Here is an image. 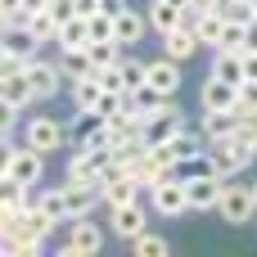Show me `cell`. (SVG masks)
I'll list each match as a JSON object with an SVG mask.
<instances>
[{
    "label": "cell",
    "mask_w": 257,
    "mask_h": 257,
    "mask_svg": "<svg viewBox=\"0 0 257 257\" xmlns=\"http://www.w3.org/2000/svg\"><path fill=\"white\" fill-rule=\"evenodd\" d=\"M36 208H45L59 226H68V221L90 217L95 208H104V185H86V181H68L63 176V185L36 190Z\"/></svg>",
    "instance_id": "6da1fadb"
},
{
    "label": "cell",
    "mask_w": 257,
    "mask_h": 257,
    "mask_svg": "<svg viewBox=\"0 0 257 257\" xmlns=\"http://www.w3.org/2000/svg\"><path fill=\"white\" fill-rule=\"evenodd\" d=\"M104 244H108L104 226H99V221H90V217H77V221H68V226L59 230L54 253H59V257H95Z\"/></svg>",
    "instance_id": "7a4b0ae2"
},
{
    "label": "cell",
    "mask_w": 257,
    "mask_h": 257,
    "mask_svg": "<svg viewBox=\"0 0 257 257\" xmlns=\"http://www.w3.org/2000/svg\"><path fill=\"white\" fill-rule=\"evenodd\" d=\"M68 122H59L54 113H32V117H23V145L27 149H41L45 158L50 154H59L63 145H68Z\"/></svg>",
    "instance_id": "3957f363"
},
{
    "label": "cell",
    "mask_w": 257,
    "mask_h": 257,
    "mask_svg": "<svg viewBox=\"0 0 257 257\" xmlns=\"http://www.w3.org/2000/svg\"><path fill=\"white\" fill-rule=\"evenodd\" d=\"M113 163H117L113 145H104V149H72L63 176H68V181H86V185H104V181L113 176Z\"/></svg>",
    "instance_id": "277c9868"
},
{
    "label": "cell",
    "mask_w": 257,
    "mask_h": 257,
    "mask_svg": "<svg viewBox=\"0 0 257 257\" xmlns=\"http://www.w3.org/2000/svg\"><path fill=\"white\" fill-rule=\"evenodd\" d=\"M208 158H212V172L217 176H244L248 163L257 158V149L244 140V136H226V140H208Z\"/></svg>",
    "instance_id": "5b68a950"
},
{
    "label": "cell",
    "mask_w": 257,
    "mask_h": 257,
    "mask_svg": "<svg viewBox=\"0 0 257 257\" xmlns=\"http://www.w3.org/2000/svg\"><path fill=\"white\" fill-rule=\"evenodd\" d=\"M0 104H5L9 113H18V117L36 104V90H32V77H27V63L5 59V68H0Z\"/></svg>",
    "instance_id": "8992f818"
},
{
    "label": "cell",
    "mask_w": 257,
    "mask_h": 257,
    "mask_svg": "<svg viewBox=\"0 0 257 257\" xmlns=\"http://www.w3.org/2000/svg\"><path fill=\"white\" fill-rule=\"evenodd\" d=\"M221 221L226 226H253L257 221V199H253V185H244L239 176L226 181V194H221Z\"/></svg>",
    "instance_id": "52a82bcc"
},
{
    "label": "cell",
    "mask_w": 257,
    "mask_h": 257,
    "mask_svg": "<svg viewBox=\"0 0 257 257\" xmlns=\"http://www.w3.org/2000/svg\"><path fill=\"white\" fill-rule=\"evenodd\" d=\"M27 63V77H32V90H36V104H45V99H54V95H63L68 90V72H63V63L59 59H23Z\"/></svg>",
    "instance_id": "ba28073f"
},
{
    "label": "cell",
    "mask_w": 257,
    "mask_h": 257,
    "mask_svg": "<svg viewBox=\"0 0 257 257\" xmlns=\"http://www.w3.org/2000/svg\"><path fill=\"white\" fill-rule=\"evenodd\" d=\"M185 126H190V122H185V108H176V104L167 99L158 113H149V117H145L140 140H145V145H167V140H176Z\"/></svg>",
    "instance_id": "9c48e42d"
},
{
    "label": "cell",
    "mask_w": 257,
    "mask_h": 257,
    "mask_svg": "<svg viewBox=\"0 0 257 257\" xmlns=\"http://www.w3.org/2000/svg\"><path fill=\"white\" fill-rule=\"evenodd\" d=\"M145 199H149L154 217H181V212H190L185 181H176V176H163V181H154V185L145 190Z\"/></svg>",
    "instance_id": "30bf717a"
},
{
    "label": "cell",
    "mask_w": 257,
    "mask_h": 257,
    "mask_svg": "<svg viewBox=\"0 0 257 257\" xmlns=\"http://www.w3.org/2000/svg\"><path fill=\"white\" fill-rule=\"evenodd\" d=\"M41 36L32 32V23L27 18H18V23H5V32H0V59H36L41 54Z\"/></svg>",
    "instance_id": "8fae6325"
},
{
    "label": "cell",
    "mask_w": 257,
    "mask_h": 257,
    "mask_svg": "<svg viewBox=\"0 0 257 257\" xmlns=\"http://www.w3.org/2000/svg\"><path fill=\"white\" fill-rule=\"evenodd\" d=\"M99 77H104L108 90L136 95L140 86H149V59H140V54H122V63H117V68H104Z\"/></svg>",
    "instance_id": "7c38bea8"
},
{
    "label": "cell",
    "mask_w": 257,
    "mask_h": 257,
    "mask_svg": "<svg viewBox=\"0 0 257 257\" xmlns=\"http://www.w3.org/2000/svg\"><path fill=\"white\" fill-rule=\"evenodd\" d=\"M149 199H136V203H122V208H108V235L113 239H122V244H131L140 230H149V212L154 208H145Z\"/></svg>",
    "instance_id": "4fadbf2b"
},
{
    "label": "cell",
    "mask_w": 257,
    "mask_h": 257,
    "mask_svg": "<svg viewBox=\"0 0 257 257\" xmlns=\"http://www.w3.org/2000/svg\"><path fill=\"white\" fill-rule=\"evenodd\" d=\"M185 194H190V212H217L221 194H226V176H217V172L194 176V181H185Z\"/></svg>",
    "instance_id": "5bb4252c"
},
{
    "label": "cell",
    "mask_w": 257,
    "mask_h": 257,
    "mask_svg": "<svg viewBox=\"0 0 257 257\" xmlns=\"http://www.w3.org/2000/svg\"><path fill=\"white\" fill-rule=\"evenodd\" d=\"M181 68H185V63H181V59H172V54L149 59V86H154V90H163L167 99H176V95H181V81H185V77H181Z\"/></svg>",
    "instance_id": "9a60e30c"
},
{
    "label": "cell",
    "mask_w": 257,
    "mask_h": 257,
    "mask_svg": "<svg viewBox=\"0 0 257 257\" xmlns=\"http://www.w3.org/2000/svg\"><path fill=\"white\" fill-rule=\"evenodd\" d=\"M199 50H203V36H199L194 23H181V27H172V32L163 36V54H172V59H181V63H190Z\"/></svg>",
    "instance_id": "2e32d148"
},
{
    "label": "cell",
    "mask_w": 257,
    "mask_h": 257,
    "mask_svg": "<svg viewBox=\"0 0 257 257\" xmlns=\"http://www.w3.org/2000/svg\"><path fill=\"white\" fill-rule=\"evenodd\" d=\"M239 126H244V108H203V122H199V131L208 140L239 136Z\"/></svg>",
    "instance_id": "e0dca14e"
},
{
    "label": "cell",
    "mask_w": 257,
    "mask_h": 257,
    "mask_svg": "<svg viewBox=\"0 0 257 257\" xmlns=\"http://www.w3.org/2000/svg\"><path fill=\"white\" fill-rule=\"evenodd\" d=\"M145 32H149V14H140L136 5H126V9L113 18V36H117L126 50H136V45L145 41Z\"/></svg>",
    "instance_id": "ac0fdd59"
},
{
    "label": "cell",
    "mask_w": 257,
    "mask_h": 257,
    "mask_svg": "<svg viewBox=\"0 0 257 257\" xmlns=\"http://www.w3.org/2000/svg\"><path fill=\"white\" fill-rule=\"evenodd\" d=\"M136 199H145V185L131 172H113L104 181V208H122V203H136Z\"/></svg>",
    "instance_id": "d6986e66"
},
{
    "label": "cell",
    "mask_w": 257,
    "mask_h": 257,
    "mask_svg": "<svg viewBox=\"0 0 257 257\" xmlns=\"http://www.w3.org/2000/svg\"><path fill=\"white\" fill-rule=\"evenodd\" d=\"M199 99H203V108H239V86L226 81V77H212V72H208Z\"/></svg>",
    "instance_id": "ffe728a7"
},
{
    "label": "cell",
    "mask_w": 257,
    "mask_h": 257,
    "mask_svg": "<svg viewBox=\"0 0 257 257\" xmlns=\"http://www.w3.org/2000/svg\"><path fill=\"white\" fill-rule=\"evenodd\" d=\"M68 90H72V113H95V108H99V99H104V77L95 72V77L68 81Z\"/></svg>",
    "instance_id": "44dd1931"
},
{
    "label": "cell",
    "mask_w": 257,
    "mask_h": 257,
    "mask_svg": "<svg viewBox=\"0 0 257 257\" xmlns=\"http://www.w3.org/2000/svg\"><path fill=\"white\" fill-rule=\"evenodd\" d=\"M212 77H226V81H235V86H244L248 81V68H244V50H212V68H208Z\"/></svg>",
    "instance_id": "7402d4cb"
},
{
    "label": "cell",
    "mask_w": 257,
    "mask_h": 257,
    "mask_svg": "<svg viewBox=\"0 0 257 257\" xmlns=\"http://www.w3.org/2000/svg\"><path fill=\"white\" fill-rule=\"evenodd\" d=\"M145 14H149V32H158V36H167L172 27H181V23H185V9H181V5H172V0H149V5H145Z\"/></svg>",
    "instance_id": "603a6c76"
},
{
    "label": "cell",
    "mask_w": 257,
    "mask_h": 257,
    "mask_svg": "<svg viewBox=\"0 0 257 257\" xmlns=\"http://www.w3.org/2000/svg\"><path fill=\"white\" fill-rule=\"evenodd\" d=\"M59 63H63V72H68V81H81V77H95V72H99L86 45H77V50H59Z\"/></svg>",
    "instance_id": "cb8c5ba5"
},
{
    "label": "cell",
    "mask_w": 257,
    "mask_h": 257,
    "mask_svg": "<svg viewBox=\"0 0 257 257\" xmlns=\"http://www.w3.org/2000/svg\"><path fill=\"white\" fill-rule=\"evenodd\" d=\"M126 248H131L136 257H167V253H172V239H167V235H158V230H140Z\"/></svg>",
    "instance_id": "d4e9b609"
},
{
    "label": "cell",
    "mask_w": 257,
    "mask_h": 257,
    "mask_svg": "<svg viewBox=\"0 0 257 257\" xmlns=\"http://www.w3.org/2000/svg\"><path fill=\"white\" fill-rule=\"evenodd\" d=\"M59 50H77V45H90V18H68L63 27H59V41H54Z\"/></svg>",
    "instance_id": "484cf974"
},
{
    "label": "cell",
    "mask_w": 257,
    "mask_h": 257,
    "mask_svg": "<svg viewBox=\"0 0 257 257\" xmlns=\"http://www.w3.org/2000/svg\"><path fill=\"white\" fill-rule=\"evenodd\" d=\"M86 50H90V59H95V68H99V72H104V68H117V63H122V54H126V45H122L117 36H108V41H90Z\"/></svg>",
    "instance_id": "4316f807"
},
{
    "label": "cell",
    "mask_w": 257,
    "mask_h": 257,
    "mask_svg": "<svg viewBox=\"0 0 257 257\" xmlns=\"http://www.w3.org/2000/svg\"><path fill=\"white\" fill-rule=\"evenodd\" d=\"M131 104H136V108L149 117V113H158V108L167 104V95H163V90H154V86H140V90L131 95Z\"/></svg>",
    "instance_id": "83f0119b"
},
{
    "label": "cell",
    "mask_w": 257,
    "mask_h": 257,
    "mask_svg": "<svg viewBox=\"0 0 257 257\" xmlns=\"http://www.w3.org/2000/svg\"><path fill=\"white\" fill-rule=\"evenodd\" d=\"M239 108H244V113H257V77H248V81L239 86Z\"/></svg>",
    "instance_id": "f1b7e54d"
},
{
    "label": "cell",
    "mask_w": 257,
    "mask_h": 257,
    "mask_svg": "<svg viewBox=\"0 0 257 257\" xmlns=\"http://www.w3.org/2000/svg\"><path fill=\"white\" fill-rule=\"evenodd\" d=\"M0 18L5 23H18L23 18V0H0Z\"/></svg>",
    "instance_id": "f546056e"
},
{
    "label": "cell",
    "mask_w": 257,
    "mask_h": 257,
    "mask_svg": "<svg viewBox=\"0 0 257 257\" xmlns=\"http://www.w3.org/2000/svg\"><path fill=\"white\" fill-rule=\"evenodd\" d=\"M226 0H190V9H199V14H208V9H221Z\"/></svg>",
    "instance_id": "4dcf8cb0"
},
{
    "label": "cell",
    "mask_w": 257,
    "mask_h": 257,
    "mask_svg": "<svg viewBox=\"0 0 257 257\" xmlns=\"http://www.w3.org/2000/svg\"><path fill=\"white\" fill-rule=\"evenodd\" d=\"M244 68H248V77H257V50H244Z\"/></svg>",
    "instance_id": "1f68e13d"
},
{
    "label": "cell",
    "mask_w": 257,
    "mask_h": 257,
    "mask_svg": "<svg viewBox=\"0 0 257 257\" xmlns=\"http://www.w3.org/2000/svg\"><path fill=\"white\" fill-rule=\"evenodd\" d=\"M172 5H181V9H190V0H172Z\"/></svg>",
    "instance_id": "d6a6232c"
},
{
    "label": "cell",
    "mask_w": 257,
    "mask_h": 257,
    "mask_svg": "<svg viewBox=\"0 0 257 257\" xmlns=\"http://www.w3.org/2000/svg\"><path fill=\"white\" fill-rule=\"evenodd\" d=\"M248 14H257V0H248Z\"/></svg>",
    "instance_id": "836d02e7"
},
{
    "label": "cell",
    "mask_w": 257,
    "mask_h": 257,
    "mask_svg": "<svg viewBox=\"0 0 257 257\" xmlns=\"http://www.w3.org/2000/svg\"><path fill=\"white\" fill-rule=\"evenodd\" d=\"M253 199H257V181H253Z\"/></svg>",
    "instance_id": "e575fe53"
}]
</instances>
